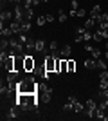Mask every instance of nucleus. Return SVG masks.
I'll return each instance as SVG.
<instances>
[{
  "label": "nucleus",
  "instance_id": "c756f323",
  "mask_svg": "<svg viewBox=\"0 0 108 121\" xmlns=\"http://www.w3.org/2000/svg\"><path fill=\"white\" fill-rule=\"evenodd\" d=\"M47 16V22H49V24H51V22H54L56 20V18H54V15H45Z\"/></svg>",
  "mask_w": 108,
  "mask_h": 121
},
{
  "label": "nucleus",
  "instance_id": "f257e3e1",
  "mask_svg": "<svg viewBox=\"0 0 108 121\" xmlns=\"http://www.w3.org/2000/svg\"><path fill=\"white\" fill-rule=\"evenodd\" d=\"M15 103L16 105H20L22 110H36L38 112V105H40V98H38V94H22V92H18L15 98Z\"/></svg>",
  "mask_w": 108,
  "mask_h": 121
},
{
  "label": "nucleus",
  "instance_id": "6e6552de",
  "mask_svg": "<svg viewBox=\"0 0 108 121\" xmlns=\"http://www.w3.org/2000/svg\"><path fill=\"white\" fill-rule=\"evenodd\" d=\"M85 49H87L88 52L92 54V58H99V56H101V49H97V47H92L90 43H87V45H85Z\"/></svg>",
  "mask_w": 108,
  "mask_h": 121
},
{
  "label": "nucleus",
  "instance_id": "cd10ccee",
  "mask_svg": "<svg viewBox=\"0 0 108 121\" xmlns=\"http://www.w3.org/2000/svg\"><path fill=\"white\" fill-rule=\"evenodd\" d=\"M49 49H58V42H51V43H49Z\"/></svg>",
  "mask_w": 108,
  "mask_h": 121
},
{
  "label": "nucleus",
  "instance_id": "bb28decb",
  "mask_svg": "<svg viewBox=\"0 0 108 121\" xmlns=\"http://www.w3.org/2000/svg\"><path fill=\"white\" fill-rule=\"evenodd\" d=\"M83 38H85V42L92 40V33H90V31H85V33H83Z\"/></svg>",
  "mask_w": 108,
  "mask_h": 121
},
{
  "label": "nucleus",
  "instance_id": "e433bc0d",
  "mask_svg": "<svg viewBox=\"0 0 108 121\" xmlns=\"http://www.w3.org/2000/svg\"><path fill=\"white\" fill-rule=\"evenodd\" d=\"M41 2H49V0H41Z\"/></svg>",
  "mask_w": 108,
  "mask_h": 121
},
{
  "label": "nucleus",
  "instance_id": "a211bd4d",
  "mask_svg": "<svg viewBox=\"0 0 108 121\" xmlns=\"http://www.w3.org/2000/svg\"><path fill=\"white\" fill-rule=\"evenodd\" d=\"M41 0H24V5L25 7H34V5H38Z\"/></svg>",
  "mask_w": 108,
  "mask_h": 121
},
{
  "label": "nucleus",
  "instance_id": "1a4fd4ad",
  "mask_svg": "<svg viewBox=\"0 0 108 121\" xmlns=\"http://www.w3.org/2000/svg\"><path fill=\"white\" fill-rule=\"evenodd\" d=\"M34 52H47V43H45L43 40H36Z\"/></svg>",
  "mask_w": 108,
  "mask_h": 121
},
{
  "label": "nucleus",
  "instance_id": "a878e982",
  "mask_svg": "<svg viewBox=\"0 0 108 121\" xmlns=\"http://www.w3.org/2000/svg\"><path fill=\"white\" fill-rule=\"evenodd\" d=\"M85 15H87V11H85V9H81V7H79V9L76 11V16H77V18H83Z\"/></svg>",
  "mask_w": 108,
  "mask_h": 121
},
{
  "label": "nucleus",
  "instance_id": "c85d7f7f",
  "mask_svg": "<svg viewBox=\"0 0 108 121\" xmlns=\"http://www.w3.org/2000/svg\"><path fill=\"white\" fill-rule=\"evenodd\" d=\"M81 42H85V38H83V35H77L76 36V43H81Z\"/></svg>",
  "mask_w": 108,
  "mask_h": 121
},
{
  "label": "nucleus",
  "instance_id": "0eeeda50",
  "mask_svg": "<svg viewBox=\"0 0 108 121\" xmlns=\"http://www.w3.org/2000/svg\"><path fill=\"white\" fill-rule=\"evenodd\" d=\"M24 61H25V54L15 56V71L16 72H24Z\"/></svg>",
  "mask_w": 108,
  "mask_h": 121
},
{
  "label": "nucleus",
  "instance_id": "f8f14e48",
  "mask_svg": "<svg viewBox=\"0 0 108 121\" xmlns=\"http://www.w3.org/2000/svg\"><path fill=\"white\" fill-rule=\"evenodd\" d=\"M96 25H97V20H96V18H92V16H90V18H88L87 22H85V29H94V27H96Z\"/></svg>",
  "mask_w": 108,
  "mask_h": 121
},
{
  "label": "nucleus",
  "instance_id": "2f4dec72",
  "mask_svg": "<svg viewBox=\"0 0 108 121\" xmlns=\"http://www.w3.org/2000/svg\"><path fill=\"white\" fill-rule=\"evenodd\" d=\"M68 101H70L72 105H74V103H76V101H77V99H76V98H74V96H68Z\"/></svg>",
  "mask_w": 108,
  "mask_h": 121
},
{
  "label": "nucleus",
  "instance_id": "b1692460",
  "mask_svg": "<svg viewBox=\"0 0 108 121\" xmlns=\"http://www.w3.org/2000/svg\"><path fill=\"white\" fill-rule=\"evenodd\" d=\"M68 110H74V105H72L70 101H68V103H65V105H63V112H68Z\"/></svg>",
  "mask_w": 108,
  "mask_h": 121
},
{
  "label": "nucleus",
  "instance_id": "473e14b6",
  "mask_svg": "<svg viewBox=\"0 0 108 121\" xmlns=\"http://www.w3.org/2000/svg\"><path fill=\"white\" fill-rule=\"evenodd\" d=\"M9 2H13V0H2V7H4L5 4H9Z\"/></svg>",
  "mask_w": 108,
  "mask_h": 121
},
{
  "label": "nucleus",
  "instance_id": "ddd939ff",
  "mask_svg": "<svg viewBox=\"0 0 108 121\" xmlns=\"http://www.w3.org/2000/svg\"><path fill=\"white\" fill-rule=\"evenodd\" d=\"M13 15H15V13H11V11L5 9V11H2V15H0V20H2V22H9Z\"/></svg>",
  "mask_w": 108,
  "mask_h": 121
},
{
  "label": "nucleus",
  "instance_id": "393cba45",
  "mask_svg": "<svg viewBox=\"0 0 108 121\" xmlns=\"http://www.w3.org/2000/svg\"><path fill=\"white\" fill-rule=\"evenodd\" d=\"M99 81H108V72L106 71H103L99 74Z\"/></svg>",
  "mask_w": 108,
  "mask_h": 121
},
{
  "label": "nucleus",
  "instance_id": "aec40b11",
  "mask_svg": "<svg viewBox=\"0 0 108 121\" xmlns=\"http://www.w3.org/2000/svg\"><path fill=\"white\" fill-rule=\"evenodd\" d=\"M67 13H65V11H63V9H60V15H58V20H60V22H61V24H63V22H65V20H67Z\"/></svg>",
  "mask_w": 108,
  "mask_h": 121
},
{
  "label": "nucleus",
  "instance_id": "39448f33",
  "mask_svg": "<svg viewBox=\"0 0 108 121\" xmlns=\"http://www.w3.org/2000/svg\"><path fill=\"white\" fill-rule=\"evenodd\" d=\"M36 69V60L32 54H25V61H24V72H32Z\"/></svg>",
  "mask_w": 108,
  "mask_h": 121
},
{
  "label": "nucleus",
  "instance_id": "2eb2a0df",
  "mask_svg": "<svg viewBox=\"0 0 108 121\" xmlns=\"http://www.w3.org/2000/svg\"><path fill=\"white\" fill-rule=\"evenodd\" d=\"M92 40L94 42H103L104 40V36H103V33H101V31H96V33H92Z\"/></svg>",
  "mask_w": 108,
  "mask_h": 121
},
{
  "label": "nucleus",
  "instance_id": "423d86ee",
  "mask_svg": "<svg viewBox=\"0 0 108 121\" xmlns=\"http://www.w3.org/2000/svg\"><path fill=\"white\" fill-rule=\"evenodd\" d=\"M20 110H22V108H20V105L13 103V107H11L9 110H7V112L4 114V117H5V119H15V117L18 116V112H20Z\"/></svg>",
  "mask_w": 108,
  "mask_h": 121
},
{
  "label": "nucleus",
  "instance_id": "20e7f679",
  "mask_svg": "<svg viewBox=\"0 0 108 121\" xmlns=\"http://www.w3.org/2000/svg\"><path fill=\"white\" fill-rule=\"evenodd\" d=\"M96 108H97V103L94 99H88L87 103H85V116H90V117H96Z\"/></svg>",
  "mask_w": 108,
  "mask_h": 121
},
{
  "label": "nucleus",
  "instance_id": "9b49d317",
  "mask_svg": "<svg viewBox=\"0 0 108 121\" xmlns=\"http://www.w3.org/2000/svg\"><path fill=\"white\" fill-rule=\"evenodd\" d=\"M85 67L90 69V71H92V69H97V58H90V60H87V61H85Z\"/></svg>",
  "mask_w": 108,
  "mask_h": 121
},
{
  "label": "nucleus",
  "instance_id": "4468645a",
  "mask_svg": "<svg viewBox=\"0 0 108 121\" xmlns=\"http://www.w3.org/2000/svg\"><path fill=\"white\" fill-rule=\"evenodd\" d=\"M101 13H103V11H101V5H94L92 11H90V16H92V18H97Z\"/></svg>",
  "mask_w": 108,
  "mask_h": 121
},
{
  "label": "nucleus",
  "instance_id": "4be33fe9",
  "mask_svg": "<svg viewBox=\"0 0 108 121\" xmlns=\"http://www.w3.org/2000/svg\"><path fill=\"white\" fill-rule=\"evenodd\" d=\"M74 110L76 112H85V107H83L79 101H76V103H74Z\"/></svg>",
  "mask_w": 108,
  "mask_h": 121
},
{
  "label": "nucleus",
  "instance_id": "f3484780",
  "mask_svg": "<svg viewBox=\"0 0 108 121\" xmlns=\"http://www.w3.org/2000/svg\"><path fill=\"white\" fill-rule=\"evenodd\" d=\"M70 52H72L70 45H63V47H61V56H63V58H68V56H70Z\"/></svg>",
  "mask_w": 108,
  "mask_h": 121
},
{
  "label": "nucleus",
  "instance_id": "5701e85b",
  "mask_svg": "<svg viewBox=\"0 0 108 121\" xmlns=\"http://www.w3.org/2000/svg\"><path fill=\"white\" fill-rule=\"evenodd\" d=\"M45 22H47V16H45V15H41V16H38V20H36V24H38V25L41 27V25H45Z\"/></svg>",
  "mask_w": 108,
  "mask_h": 121
},
{
  "label": "nucleus",
  "instance_id": "7ed1b4c3",
  "mask_svg": "<svg viewBox=\"0 0 108 121\" xmlns=\"http://www.w3.org/2000/svg\"><path fill=\"white\" fill-rule=\"evenodd\" d=\"M43 63H45V71L47 72H56V58L52 54H45Z\"/></svg>",
  "mask_w": 108,
  "mask_h": 121
},
{
  "label": "nucleus",
  "instance_id": "412c9836",
  "mask_svg": "<svg viewBox=\"0 0 108 121\" xmlns=\"http://www.w3.org/2000/svg\"><path fill=\"white\" fill-rule=\"evenodd\" d=\"M97 69H101V71H106V61L101 60V58H97Z\"/></svg>",
  "mask_w": 108,
  "mask_h": 121
},
{
  "label": "nucleus",
  "instance_id": "dca6fc26",
  "mask_svg": "<svg viewBox=\"0 0 108 121\" xmlns=\"http://www.w3.org/2000/svg\"><path fill=\"white\" fill-rule=\"evenodd\" d=\"M0 51H9V38H4V36H2V42H0Z\"/></svg>",
  "mask_w": 108,
  "mask_h": 121
},
{
  "label": "nucleus",
  "instance_id": "c9c22d12",
  "mask_svg": "<svg viewBox=\"0 0 108 121\" xmlns=\"http://www.w3.org/2000/svg\"><path fill=\"white\" fill-rule=\"evenodd\" d=\"M106 51H108V40H106Z\"/></svg>",
  "mask_w": 108,
  "mask_h": 121
},
{
  "label": "nucleus",
  "instance_id": "9d476101",
  "mask_svg": "<svg viewBox=\"0 0 108 121\" xmlns=\"http://www.w3.org/2000/svg\"><path fill=\"white\" fill-rule=\"evenodd\" d=\"M9 25H11V31H13V35H20V33H22V24H20V22L13 20Z\"/></svg>",
  "mask_w": 108,
  "mask_h": 121
},
{
  "label": "nucleus",
  "instance_id": "72a5a7b5",
  "mask_svg": "<svg viewBox=\"0 0 108 121\" xmlns=\"http://www.w3.org/2000/svg\"><path fill=\"white\" fill-rule=\"evenodd\" d=\"M13 2H15L16 5H18V4H24V0H13Z\"/></svg>",
  "mask_w": 108,
  "mask_h": 121
},
{
  "label": "nucleus",
  "instance_id": "f03ea898",
  "mask_svg": "<svg viewBox=\"0 0 108 121\" xmlns=\"http://www.w3.org/2000/svg\"><path fill=\"white\" fill-rule=\"evenodd\" d=\"M16 89L22 94H34V92H38V83H36L34 76L32 78H22L16 83Z\"/></svg>",
  "mask_w": 108,
  "mask_h": 121
},
{
  "label": "nucleus",
  "instance_id": "f704fd0d",
  "mask_svg": "<svg viewBox=\"0 0 108 121\" xmlns=\"http://www.w3.org/2000/svg\"><path fill=\"white\" fill-rule=\"evenodd\" d=\"M104 60H108V51H106V52H104Z\"/></svg>",
  "mask_w": 108,
  "mask_h": 121
},
{
  "label": "nucleus",
  "instance_id": "6ab92c4d",
  "mask_svg": "<svg viewBox=\"0 0 108 121\" xmlns=\"http://www.w3.org/2000/svg\"><path fill=\"white\" fill-rule=\"evenodd\" d=\"M67 65H68V72H74L76 71V61L72 58H67Z\"/></svg>",
  "mask_w": 108,
  "mask_h": 121
},
{
  "label": "nucleus",
  "instance_id": "7c9ffc66",
  "mask_svg": "<svg viewBox=\"0 0 108 121\" xmlns=\"http://www.w3.org/2000/svg\"><path fill=\"white\" fill-rule=\"evenodd\" d=\"M72 9H74V11L79 9V7H77V0H72Z\"/></svg>",
  "mask_w": 108,
  "mask_h": 121
}]
</instances>
